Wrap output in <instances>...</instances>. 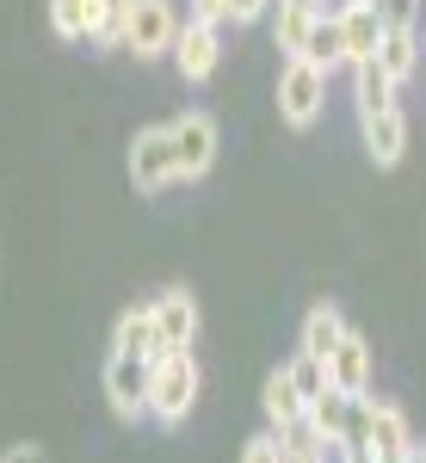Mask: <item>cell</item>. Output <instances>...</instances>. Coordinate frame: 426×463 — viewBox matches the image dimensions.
<instances>
[{"label":"cell","instance_id":"obj_1","mask_svg":"<svg viewBox=\"0 0 426 463\" xmlns=\"http://www.w3.org/2000/svg\"><path fill=\"white\" fill-rule=\"evenodd\" d=\"M198 390H204L198 358L192 353H161L148 364V420H155V427H179V420L198 408Z\"/></svg>","mask_w":426,"mask_h":463},{"label":"cell","instance_id":"obj_2","mask_svg":"<svg viewBox=\"0 0 426 463\" xmlns=\"http://www.w3.org/2000/svg\"><path fill=\"white\" fill-rule=\"evenodd\" d=\"M327 106V69L303 62V56H284V74H279V118L290 130H309Z\"/></svg>","mask_w":426,"mask_h":463},{"label":"cell","instance_id":"obj_3","mask_svg":"<svg viewBox=\"0 0 426 463\" xmlns=\"http://www.w3.org/2000/svg\"><path fill=\"white\" fill-rule=\"evenodd\" d=\"M179 179V155H174V130L167 124H148L130 137V185L137 192H167Z\"/></svg>","mask_w":426,"mask_h":463},{"label":"cell","instance_id":"obj_4","mask_svg":"<svg viewBox=\"0 0 426 463\" xmlns=\"http://www.w3.org/2000/svg\"><path fill=\"white\" fill-rule=\"evenodd\" d=\"M174 37H179V13L174 0H130V32H124V50L155 62V56H174Z\"/></svg>","mask_w":426,"mask_h":463},{"label":"cell","instance_id":"obj_5","mask_svg":"<svg viewBox=\"0 0 426 463\" xmlns=\"http://www.w3.org/2000/svg\"><path fill=\"white\" fill-rule=\"evenodd\" d=\"M174 155H179V179H204L216 167V148H222V130H216L211 111H179L174 124Z\"/></svg>","mask_w":426,"mask_h":463},{"label":"cell","instance_id":"obj_6","mask_svg":"<svg viewBox=\"0 0 426 463\" xmlns=\"http://www.w3.org/2000/svg\"><path fill=\"white\" fill-rule=\"evenodd\" d=\"M148 316H155V334H161V353H192V340H198V297L185 285H167L148 303Z\"/></svg>","mask_w":426,"mask_h":463},{"label":"cell","instance_id":"obj_7","mask_svg":"<svg viewBox=\"0 0 426 463\" xmlns=\"http://www.w3.org/2000/svg\"><path fill=\"white\" fill-rule=\"evenodd\" d=\"M174 62H179V80L204 87L222 62V37H216L211 19H179V37H174Z\"/></svg>","mask_w":426,"mask_h":463},{"label":"cell","instance_id":"obj_8","mask_svg":"<svg viewBox=\"0 0 426 463\" xmlns=\"http://www.w3.org/2000/svg\"><path fill=\"white\" fill-rule=\"evenodd\" d=\"M106 402H111V414L118 420H148V364L142 358H124V353H111L106 358Z\"/></svg>","mask_w":426,"mask_h":463},{"label":"cell","instance_id":"obj_9","mask_svg":"<svg viewBox=\"0 0 426 463\" xmlns=\"http://www.w3.org/2000/svg\"><path fill=\"white\" fill-rule=\"evenodd\" d=\"M364 445L377 451V463H402V458H408V445H414L408 414H402L395 402H377V395H371V408H364Z\"/></svg>","mask_w":426,"mask_h":463},{"label":"cell","instance_id":"obj_10","mask_svg":"<svg viewBox=\"0 0 426 463\" xmlns=\"http://www.w3.org/2000/svg\"><path fill=\"white\" fill-rule=\"evenodd\" d=\"M383 13H377V0H346L340 6V37H346V69L353 62H371L377 56V43H383Z\"/></svg>","mask_w":426,"mask_h":463},{"label":"cell","instance_id":"obj_11","mask_svg":"<svg viewBox=\"0 0 426 463\" xmlns=\"http://www.w3.org/2000/svg\"><path fill=\"white\" fill-rule=\"evenodd\" d=\"M377 69L390 74L395 87H402V80H414V74L426 69L421 25H390V32H383V43H377Z\"/></svg>","mask_w":426,"mask_h":463},{"label":"cell","instance_id":"obj_12","mask_svg":"<svg viewBox=\"0 0 426 463\" xmlns=\"http://www.w3.org/2000/svg\"><path fill=\"white\" fill-rule=\"evenodd\" d=\"M358 130H364V155H371L377 167H402V155H408V118H402V106L364 118Z\"/></svg>","mask_w":426,"mask_h":463},{"label":"cell","instance_id":"obj_13","mask_svg":"<svg viewBox=\"0 0 426 463\" xmlns=\"http://www.w3.org/2000/svg\"><path fill=\"white\" fill-rule=\"evenodd\" d=\"M327 377H334V390H346V395H371V340L346 334L334 346V358H327Z\"/></svg>","mask_w":426,"mask_h":463},{"label":"cell","instance_id":"obj_14","mask_svg":"<svg viewBox=\"0 0 426 463\" xmlns=\"http://www.w3.org/2000/svg\"><path fill=\"white\" fill-rule=\"evenodd\" d=\"M316 19H321V0H272V43L284 56H303Z\"/></svg>","mask_w":426,"mask_h":463},{"label":"cell","instance_id":"obj_15","mask_svg":"<svg viewBox=\"0 0 426 463\" xmlns=\"http://www.w3.org/2000/svg\"><path fill=\"white\" fill-rule=\"evenodd\" d=\"M111 353L142 358V364H155V358H161V334H155V316H148V303L118 316V327H111Z\"/></svg>","mask_w":426,"mask_h":463},{"label":"cell","instance_id":"obj_16","mask_svg":"<svg viewBox=\"0 0 426 463\" xmlns=\"http://www.w3.org/2000/svg\"><path fill=\"white\" fill-rule=\"evenodd\" d=\"M260 408H266V427L272 432H290V427H303V408H309V402L290 383V371L279 364V371L266 377V390H260Z\"/></svg>","mask_w":426,"mask_h":463},{"label":"cell","instance_id":"obj_17","mask_svg":"<svg viewBox=\"0 0 426 463\" xmlns=\"http://www.w3.org/2000/svg\"><path fill=\"white\" fill-rule=\"evenodd\" d=\"M346 334H353V327H346V316H340L334 303H316V309L303 316V340H297V353H309V358H321V364H327V358H334V346H340Z\"/></svg>","mask_w":426,"mask_h":463},{"label":"cell","instance_id":"obj_18","mask_svg":"<svg viewBox=\"0 0 426 463\" xmlns=\"http://www.w3.org/2000/svg\"><path fill=\"white\" fill-rule=\"evenodd\" d=\"M353 106H358V124L395 106V80L377 69V56H371V62H353Z\"/></svg>","mask_w":426,"mask_h":463},{"label":"cell","instance_id":"obj_19","mask_svg":"<svg viewBox=\"0 0 426 463\" xmlns=\"http://www.w3.org/2000/svg\"><path fill=\"white\" fill-rule=\"evenodd\" d=\"M99 25V0H50V32L62 43H93Z\"/></svg>","mask_w":426,"mask_h":463},{"label":"cell","instance_id":"obj_20","mask_svg":"<svg viewBox=\"0 0 426 463\" xmlns=\"http://www.w3.org/2000/svg\"><path fill=\"white\" fill-rule=\"evenodd\" d=\"M303 62H316V69H346V37H340V13H321L316 25H309V43H303Z\"/></svg>","mask_w":426,"mask_h":463},{"label":"cell","instance_id":"obj_21","mask_svg":"<svg viewBox=\"0 0 426 463\" xmlns=\"http://www.w3.org/2000/svg\"><path fill=\"white\" fill-rule=\"evenodd\" d=\"M124 32H130V0H99L93 43H99V50H124Z\"/></svg>","mask_w":426,"mask_h":463},{"label":"cell","instance_id":"obj_22","mask_svg":"<svg viewBox=\"0 0 426 463\" xmlns=\"http://www.w3.org/2000/svg\"><path fill=\"white\" fill-rule=\"evenodd\" d=\"M284 371H290V383L303 390V402H316V395L334 383V377H327V364H321V358H309V353H297L290 364H284Z\"/></svg>","mask_w":426,"mask_h":463},{"label":"cell","instance_id":"obj_23","mask_svg":"<svg viewBox=\"0 0 426 463\" xmlns=\"http://www.w3.org/2000/svg\"><path fill=\"white\" fill-rule=\"evenodd\" d=\"M279 439H284V463H327V445H316L309 427H290V432H279Z\"/></svg>","mask_w":426,"mask_h":463},{"label":"cell","instance_id":"obj_24","mask_svg":"<svg viewBox=\"0 0 426 463\" xmlns=\"http://www.w3.org/2000/svg\"><path fill=\"white\" fill-rule=\"evenodd\" d=\"M241 463H284V439L272 427L260 432V439H248V451H241Z\"/></svg>","mask_w":426,"mask_h":463},{"label":"cell","instance_id":"obj_25","mask_svg":"<svg viewBox=\"0 0 426 463\" xmlns=\"http://www.w3.org/2000/svg\"><path fill=\"white\" fill-rule=\"evenodd\" d=\"M383 25H421V0H377Z\"/></svg>","mask_w":426,"mask_h":463},{"label":"cell","instance_id":"obj_26","mask_svg":"<svg viewBox=\"0 0 426 463\" xmlns=\"http://www.w3.org/2000/svg\"><path fill=\"white\" fill-rule=\"evenodd\" d=\"M260 13H272V0H222V19L229 25H253Z\"/></svg>","mask_w":426,"mask_h":463},{"label":"cell","instance_id":"obj_27","mask_svg":"<svg viewBox=\"0 0 426 463\" xmlns=\"http://www.w3.org/2000/svg\"><path fill=\"white\" fill-rule=\"evenodd\" d=\"M334 463H377V451H371V445H340Z\"/></svg>","mask_w":426,"mask_h":463},{"label":"cell","instance_id":"obj_28","mask_svg":"<svg viewBox=\"0 0 426 463\" xmlns=\"http://www.w3.org/2000/svg\"><path fill=\"white\" fill-rule=\"evenodd\" d=\"M0 463H50V458H43V445H13Z\"/></svg>","mask_w":426,"mask_h":463},{"label":"cell","instance_id":"obj_29","mask_svg":"<svg viewBox=\"0 0 426 463\" xmlns=\"http://www.w3.org/2000/svg\"><path fill=\"white\" fill-rule=\"evenodd\" d=\"M192 19H211V25H222V0H192Z\"/></svg>","mask_w":426,"mask_h":463},{"label":"cell","instance_id":"obj_30","mask_svg":"<svg viewBox=\"0 0 426 463\" xmlns=\"http://www.w3.org/2000/svg\"><path fill=\"white\" fill-rule=\"evenodd\" d=\"M402 463H426V439H414V445H408V458Z\"/></svg>","mask_w":426,"mask_h":463}]
</instances>
